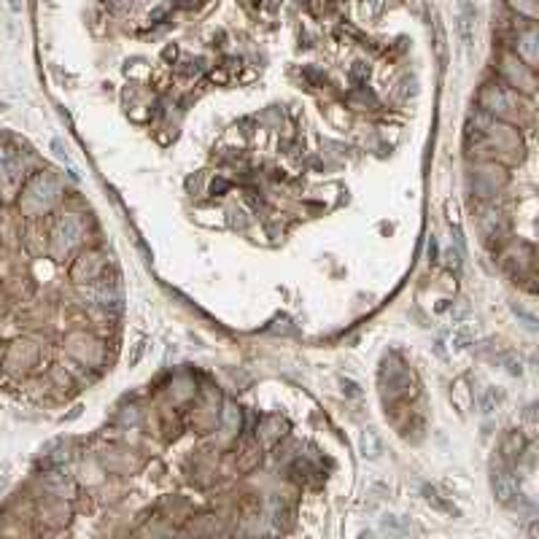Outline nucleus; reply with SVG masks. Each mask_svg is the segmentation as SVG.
Wrapping results in <instances>:
<instances>
[{
    "instance_id": "0eeeda50",
    "label": "nucleus",
    "mask_w": 539,
    "mask_h": 539,
    "mask_svg": "<svg viewBox=\"0 0 539 539\" xmlns=\"http://www.w3.org/2000/svg\"><path fill=\"white\" fill-rule=\"evenodd\" d=\"M92 299H95V305L97 308H103V311H116L119 308V302H122V294H119V286L116 283H108V280H100L97 286H92L87 292Z\"/></svg>"
},
{
    "instance_id": "f257e3e1",
    "label": "nucleus",
    "mask_w": 539,
    "mask_h": 539,
    "mask_svg": "<svg viewBox=\"0 0 539 539\" xmlns=\"http://www.w3.org/2000/svg\"><path fill=\"white\" fill-rule=\"evenodd\" d=\"M57 194H60V186H57V181H54L52 175H38V178L30 181V186H27L25 197H22V205L30 213H38V210L52 208Z\"/></svg>"
},
{
    "instance_id": "9b49d317",
    "label": "nucleus",
    "mask_w": 539,
    "mask_h": 539,
    "mask_svg": "<svg viewBox=\"0 0 539 539\" xmlns=\"http://www.w3.org/2000/svg\"><path fill=\"white\" fill-rule=\"evenodd\" d=\"M521 17H526L528 22H534L537 19V14H539V6H537V0H507Z\"/></svg>"
},
{
    "instance_id": "f03ea898",
    "label": "nucleus",
    "mask_w": 539,
    "mask_h": 539,
    "mask_svg": "<svg viewBox=\"0 0 539 539\" xmlns=\"http://www.w3.org/2000/svg\"><path fill=\"white\" fill-rule=\"evenodd\" d=\"M84 221H81V216L79 213H65L57 226H54V248H57V254H68L73 245L81 243V238H84Z\"/></svg>"
},
{
    "instance_id": "6e6552de",
    "label": "nucleus",
    "mask_w": 539,
    "mask_h": 539,
    "mask_svg": "<svg viewBox=\"0 0 539 539\" xmlns=\"http://www.w3.org/2000/svg\"><path fill=\"white\" fill-rule=\"evenodd\" d=\"M451 400H453V404L458 407V413H467V410H470V404L475 402V394L467 388V381H464V378L456 381V388L451 391Z\"/></svg>"
},
{
    "instance_id": "ddd939ff",
    "label": "nucleus",
    "mask_w": 539,
    "mask_h": 539,
    "mask_svg": "<svg viewBox=\"0 0 539 539\" xmlns=\"http://www.w3.org/2000/svg\"><path fill=\"white\" fill-rule=\"evenodd\" d=\"M362 453L369 458H378L381 456V439L375 437V432H364L362 435Z\"/></svg>"
},
{
    "instance_id": "39448f33",
    "label": "nucleus",
    "mask_w": 539,
    "mask_h": 539,
    "mask_svg": "<svg viewBox=\"0 0 539 539\" xmlns=\"http://www.w3.org/2000/svg\"><path fill=\"white\" fill-rule=\"evenodd\" d=\"M491 486H493V496H496L502 505H512V502L521 496V483H518V477L507 470H493Z\"/></svg>"
},
{
    "instance_id": "f8f14e48",
    "label": "nucleus",
    "mask_w": 539,
    "mask_h": 539,
    "mask_svg": "<svg viewBox=\"0 0 539 539\" xmlns=\"http://www.w3.org/2000/svg\"><path fill=\"white\" fill-rule=\"evenodd\" d=\"M502 400H505V397H502V391H496L493 386H488L486 391H483V397H480V407H483V413H486V416L488 413H493V410L499 407V402Z\"/></svg>"
},
{
    "instance_id": "7ed1b4c3",
    "label": "nucleus",
    "mask_w": 539,
    "mask_h": 539,
    "mask_svg": "<svg viewBox=\"0 0 539 539\" xmlns=\"http://www.w3.org/2000/svg\"><path fill=\"white\" fill-rule=\"evenodd\" d=\"M480 108L488 116H510L512 114V95L502 84H486L480 92Z\"/></svg>"
},
{
    "instance_id": "20e7f679",
    "label": "nucleus",
    "mask_w": 539,
    "mask_h": 539,
    "mask_svg": "<svg viewBox=\"0 0 539 539\" xmlns=\"http://www.w3.org/2000/svg\"><path fill=\"white\" fill-rule=\"evenodd\" d=\"M502 73H505L512 87L534 92V70L528 68L526 62H521L515 54H502Z\"/></svg>"
},
{
    "instance_id": "4468645a",
    "label": "nucleus",
    "mask_w": 539,
    "mask_h": 539,
    "mask_svg": "<svg viewBox=\"0 0 539 539\" xmlns=\"http://www.w3.org/2000/svg\"><path fill=\"white\" fill-rule=\"evenodd\" d=\"M383 528H386V531H391V534H407V531H410V526H400L397 518H394V521H386L383 523Z\"/></svg>"
},
{
    "instance_id": "1a4fd4ad",
    "label": "nucleus",
    "mask_w": 539,
    "mask_h": 539,
    "mask_svg": "<svg viewBox=\"0 0 539 539\" xmlns=\"http://www.w3.org/2000/svg\"><path fill=\"white\" fill-rule=\"evenodd\" d=\"M472 19H475V8H472L470 3H464V6H461V14H458V33H461L467 46H470L472 41Z\"/></svg>"
},
{
    "instance_id": "9d476101",
    "label": "nucleus",
    "mask_w": 539,
    "mask_h": 539,
    "mask_svg": "<svg viewBox=\"0 0 539 539\" xmlns=\"http://www.w3.org/2000/svg\"><path fill=\"white\" fill-rule=\"evenodd\" d=\"M521 451H523V437L518 432H510L505 437V442H502V453H505L507 461H515V456L521 458Z\"/></svg>"
},
{
    "instance_id": "423d86ee",
    "label": "nucleus",
    "mask_w": 539,
    "mask_h": 539,
    "mask_svg": "<svg viewBox=\"0 0 539 539\" xmlns=\"http://www.w3.org/2000/svg\"><path fill=\"white\" fill-rule=\"evenodd\" d=\"M515 52H518V60H521V62H526L531 70L537 68L539 49H537V30H534V22H528L523 30H518Z\"/></svg>"
}]
</instances>
